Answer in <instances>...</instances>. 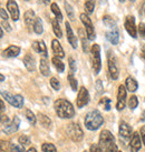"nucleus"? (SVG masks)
Here are the masks:
<instances>
[{"mask_svg":"<svg viewBox=\"0 0 145 152\" xmlns=\"http://www.w3.org/2000/svg\"><path fill=\"white\" fill-rule=\"evenodd\" d=\"M54 108L57 115L61 119H70L75 115L74 107L66 99H57L54 103Z\"/></svg>","mask_w":145,"mask_h":152,"instance_id":"obj_1","label":"nucleus"},{"mask_svg":"<svg viewBox=\"0 0 145 152\" xmlns=\"http://www.w3.org/2000/svg\"><path fill=\"white\" fill-rule=\"evenodd\" d=\"M104 123V118L102 117L98 110H93L86 114L85 117V126L90 131H95L99 129Z\"/></svg>","mask_w":145,"mask_h":152,"instance_id":"obj_2","label":"nucleus"},{"mask_svg":"<svg viewBox=\"0 0 145 152\" xmlns=\"http://www.w3.org/2000/svg\"><path fill=\"white\" fill-rule=\"evenodd\" d=\"M66 131H67L68 137L74 141V142H79V141H81L83 137H84V133H83L81 128L79 127V124L76 122H72V123H69V124H67Z\"/></svg>","mask_w":145,"mask_h":152,"instance_id":"obj_3","label":"nucleus"},{"mask_svg":"<svg viewBox=\"0 0 145 152\" xmlns=\"http://www.w3.org/2000/svg\"><path fill=\"white\" fill-rule=\"evenodd\" d=\"M90 53H92V64H93V69H94V73L98 75L102 68V60H101V47L98 45H93L92 49H90Z\"/></svg>","mask_w":145,"mask_h":152,"instance_id":"obj_4","label":"nucleus"},{"mask_svg":"<svg viewBox=\"0 0 145 152\" xmlns=\"http://www.w3.org/2000/svg\"><path fill=\"white\" fill-rule=\"evenodd\" d=\"M1 96H2V98L6 99V101L9 102V103L13 107H15V108L21 109L22 107H24V97L20 96V94L13 96V94H10L9 92L2 91V92H1Z\"/></svg>","mask_w":145,"mask_h":152,"instance_id":"obj_5","label":"nucleus"},{"mask_svg":"<svg viewBox=\"0 0 145 152\" xmlns=\"http://www.w3.org/2000/svg\"><path fill=\"white\" fill-rule=\"evenodd\" d=\"M79 18H81V22H83V25L85 27L86 34H87L88 39H90V40H94V39L96 38V34H95L94 26L92 23V20L90 19V17H88L86 13H81V16H79Z\"/></svg>","mask_w":145,"mask_h":152,"instance_id":"obj_6","label":"nucleus"},{"mask_svg":"<svg viewBox=\"0 0 145 152\" xmlns=\"http://www.w3.org/2000/svg\"><path fill=\"white\" fill-rule=\"evenodd\" d=\"M115 143V138L112 134L111 131L108 130H103L99 135V145L102 149H106L109 147L111 144Z\"/></svg>","mask_w":145,"mask_h":152,"instance_id":"obj_7","label":"nucleus"},{"mask_svg":"<svg viewBox=\"0 0 145 152\" xmlns=\"http://www.w3.org/2000/svg\"><path fill=\"white\" fill-rule=\"evenodd\" d=\"M107 62H108V70H109V75H111L112 79L117 80L118 79V68L116 64L115 57L111 51L108 52V56H107Z\"/></svg>","mask_w":145,"mask_h":152,"instance_id":"obj_8","label":"nucleus"},{"mask_svg":"<svg viewBox=\"0 0 145 152\" xmlns=\"http://www.w3.org/2000/svg\"><path fill=\"white\" fill-rule=\"evenodd\" d=\"M90 101V93H88V90L85 88V87H81L79 91H78V96H77L76 99V104L77 108H83L85 107Z\"/></svg>","mask_w":145,"mask_h":152,"instance_id":"obj_9","label":"nucleus"},{"mask_svg":"<svg viewBox=\"0 0 145 152\" xmlns=\"http://www.w3.org/2000/svg\"><path fill=\"white\" fill-rule=\"evenodd\" d=\"M125 102H126V89L123 85L118 87V92H117V102H116V109L118 111L125 108Z\"/></svg>","mask_w":145,"mask_h":152,"instance_id":"obj_10","label":"nucleus"},{"mask_svg":"<svg viewBox=\"0 0 145 152\" xmlns=\"http://www.w3.org/2000/svg\"><path fill=\"white\" fill-rule=\"evenodd\" d=\"M125 28L126 31L131 34V37L133 38H136L137 37V29L135 27V18L133 16H127L126 20H125Z\"/></svg>","mask_w":145,"mask_h":152,"instance_id":"obj_11","label":"nucleus"},{"mask_svg":"<svg viewBox=\"0 0 145 152\" xmlns=\"http://www.w3.org/2000/svg\"><path fill=\"white\" fill-rule=\"evenodd\" d=\"M19 126H20V119L18 118V117H15L8 126L2 128V132L6 133V134H13V133H15L19 129Z\"/></svg>","mask_w":145,"mask_h":152,"instance_id":"obj_12","label":"nucleus"},{"mask_svg":"<svg viewBox=\"0 0 145 152\" xmlns=\"http://www.w3.org/2000/svg\"><path fill=\"white\" fill-rule=\"evenodd\" d=\"M7 9L11 15L13 21H17L19 19V8H18V4L15 0H8L7 2Z\"/></svg>","mask_w":145,"mask_h":152,"instance_id":"obj_13","label":"nucleus"},{"mask_svg":"<svg viewBox=\"0 0 145 152\" xmlns=\"http://www.w3.org/2000/svg\"><path fill=\"white\" fill-rule=\"evenodd\" d=\"M65 26H66V32H67V39H68V42L70 43V46H72L74 49H76L77 45H78L77 37L75 36V34H74V31H72V27H70V25H69L68 22H66Z\"/></svg>","mask_w":145,"mask_h":152,"instance_id":"obj_14","label":"nucleus"},{"mask_svg":"<svg viewBox=\"0 0 145 152\" xmlns=\"http://www.w3.org/2000/svg\"><path fill=\"white\" fill-rule=\"evenodd\" d=\"M141 147H142L141 135L138 134V132H134L132 134V139H131V149H132V152L140 151Z\"/></svg>","mask_w":145,"mask_h":152,"instance_id":"obj_15","label":"nucleus"},{"mask_svg":"<svg viewBox=\"0 0 145 152\" xmlns=\"http://www.w3.org/2000/svg\"><path fill=\"white\" fill-rule=\"evenodd\" d=\"M120 135L121 138L124 139H129L131 138V133H132V128L129 127V124L126 123L125 121H122L120 123Z\"/></svg>","mask_w":145,"mask_h":152,"instance_id":"obj_16","label":"nucleus"},{"mask_svg":"<svg viewBox=\"0 0 145 152\" xmlns=\"http://www.w3.org/2000/svg\"><path fill=\"white\" fill-rule=\"evenodd\" d=\"M51 48H53L54 55H55L56 57H58V58H60V59L65 57L64 49H63V47L60 46L59 41H58L57 39H54V40L51 41Z\"/></svg>","mask_w":145,"mask_h":152,"instance_id":"obj_17","label":"nucleus"},{"mask_svg":"<svg viewBox=\"0 0 145 152\" xmlns=\"http://www.w3.org/2000/svg\"><path fill=\"white\" fill-rule=\"evenodd\" d=\"M20 53V48L17 46H9L6 50L2 51V56L6 58H15Z\"/></svg>","mask_w":145,"mask_h":152,"instance_id":"obj_18","label":"nucleus"},{"mask_svg":"<svg viewBox=\"0 0 145 152\" xmlns=\"http://www.w3.org/2000/svg\"><path fill=\"white\" fill-rule=\"evenodd\" d=\"M106 38L112 45H117L120 41V31H118V29L114 28L113 30L106 32Z\"/></svg>","mask_w":145,"mask_h":152,"instance_id":"obj_19","label":"nucleus"},{"mask_svg":"<svg viewBox=\"0 0 145 152\" xmlns=\"http://www.w3.org/2000/svg\"><path fill=\"white\" fill-rule=\"evenodd\" d=\"M33 48L36 52H38L40 55L44 56V58H47V48H46V45L44 41H34L33 42Z\"/></svg>","mask_w":145,"mask_h":152,"instance_id":"obj_20","label":"nucleus"},{"mask_svg":"<svg viewBox=\"0 0 145 152\" xmlns=\"http://www.w3.org/2000/svg\"><path fill=\"white\" fill-rule=\"evenodd\" d=\"M39 68H40V72H41L43 76H45V77L49 76L50 69H49V64H48V61H47V58H41V59H40Z\"/></svg>","mask_w":145,"mask_h":152,"instance_id":"obj_21","label":"nucleus"},{"mask_svg":"<svg viewBox=\"0 0 145 152\" xmlns=\"http://www.w3.org/2000/svg\"><path fill=\"white\" fill-rule=\"evenodd\" d=\"M24 64H25V67L27 68L28 71H35V69H36L35 59L30 55L25 56V58H24Z\"/></svg>","mask_w":145,"mask_h":152,"instance_id":"obj_22","label":"nucleus"},{"mask_svg":"<svg viewBox=\"0 0 145 152\" xmlns=\"http://www.w3.org/2000/svg\"><path fill=\"white\" fill-rule=\"evenodd\" d=\"M137 88H138L137 81L133 77H127V79H126V89L129 92H135Z\"/></svg>","mask_w":145,"mask_h":152,"instance_id":"obj_23","label":"nucleus"},{"mask_svg":"<svg viewBox=\"0 0 145 152\" xmlns=\"http://www.w3.org/2000/svg\"><path fill=\"white\" fill-rule=\"evenodd\" d=\"M38 120H39V122H40V124H41L44 128H46V129H50L51 128V120L48 118L47 115H45V114H43V113H39Z\"/></svg>","mask_w":145,"mask_h":152,"instance_id":"obj_24","label":"nucleus"},{"mask_svg":"<svg viewBox=\"0 0 145 152\" xmlns=\"http://www.w3.org/2000/svg\"><path fill=\"white\" fill-rule=\"evenodd\" d=\"M51 62H53V64H54V66H55V68H56V70L59 72V73L64 72L65 64H63V61L60 60V58H58V57H54V58L51 59Z\"/></svg>","mask_w":145,"mask_h":152,"instance_id":"obj_25","label":"nucleus"},{"mask_svg":"<svg viewBox=\"0 0 145 152\" xmlns=\"http://www.w3.org/2000/svg\"><path fill=\"white\" fill-rule=\"evenodd\" d=\"M24 17H25V22L27 26H31L33 23H35L36 18H35V12L33 10H27Z\"/></svg>","mask_w":145,"mask_h":152,"instance_id":"obj_26","label":"nucleus"},{"mask_svg":"<svg viewBox=\"0 0 145 152\" xmlns=\"http://www.w3.org/2000/svg\"><path fill=\"white\" fill-rule=\"evenodd\" d=\"M51 8V11H53V13L56 16V19L58 20V21H61L63 20V15H61V11L59 10V7H58V4H55V2H53L50 6Z\"/></svg>","mask_w":145,"mask_h":152,"instance_id":"obj_27","label":"nucleus"},{"mask_svg":"<svg viewBox=\"0 0 145 152\" xmlns=\"http://www.w3.org/2000/svg\"><path fill=\"white\" fill-rule=\"evenodd\" d=\"M51 25H53V30H54V32H55L56 36H57L58 38H61V37H63V31L60 29L58 20H57V19H53V20H51Z\"/></svg>","mask_w":145,"mask_h":152,"instance_id":"obj_28","label":"nucleus"},{"mask_svg":"<svg viewBox=\"0 0 145 152\" xmlns=\"http://www.w3.org/2000/svg\"><path fill=\"white\" fill-rule=\"evenodd\" d=\"M34 31L37 34H43L44 28H43V22H41V19H40V18H36V20H35Z\"/></svg>","mask_w":145,"mask_h":152,"instance_id":"obj_29","label":"nucleus"},{"mask_svg":"<svg viewBox=\"0 0 145 152\" xmlns=\"http://www.w3.org/2000/svg\"><path fill=\"white\" fill-rule=\"evenodd\" d=\"M25 114H26V118L28 120V122L31 124V126H35L36 124V121H37V117L33 113V111H30V110H26L25 111Z\"/></svg>","mask_w":145,"mask_h":152,"instance_id":"obj_30","label":"nucleus"},{"mask_svg":"<svg viewBox=\"0 0 145 152\" xmlns=\"http://www.w3.org/2000/svg\"><path fill=\"white\" fill-rule=\"evenodd\" d=\"M103 22H104V25L106 26L107 28H115L116 26V21L111 17V16H104L103 17Z\"/></svg>","mask_w":145,"mask_h":152,"instance_id":"obj_31","label":"nucleus"},{"mask_svg":"<svg viewBox=\"0 0 145 152\" xmlns=\"http://www.w3.org/2000/svg\"><path fill=\"white\" fill-rule=\"evenodd\" d=\"M94 8H95V1L94 0H87V1L85 2V10L88 15L93 13Z\"/></svg>","mask_w":145,"mask_h":152,"instance_id":"obj_32","label":"nucleus"},{"mask_svg":"<svg viewBox=\"0 0 145 152\" xmlns=\"http://www.w3.org/2000/svg\"><path fill=\"white\" fill-rule=\"evenodd\" d=\"M65 9H66V12H67V16H68V18L72 20V21H74L75 20V12H74V9H72V7L70 6L69 4H65Z\"/></svg>","mask_w":145,"mask_h":152,"instance_id":"obj_33","label":"nucleus"},{"mask_svg":"<svg viewBox=\"0 0 145 152\" xmlns=\"http://www.w3.org/2000/svg\"><path fill=\"white\" fill-rule=\"evenodd\" d=\"M68 81L69 83H70L72 91H77V86H78V83H77V80L75 79V77H74V73H72V72H69L68 75Z\"/></svg>","mask_w":145,"mask_h":152,"instance_id":"obj_34","label":"nucleus"},{"mask_svg":"<svg viewBox=\"0 0 145 152\" xmlns=\"http://www.w3.org/2000/svg\"><path fill=\"white\" fill-rule=\"evenodd\" d=\"M111 99L109 98H103V99H101V101H99V104H102V106H104V110L105 111H109L111 110Z\"/></svg>","mask_w":145,"mask_h":152,"instance_id":"obj_35","label":"nucleus"},{"mask_svg":"<svg viewBox=\"0 0 145 152\" xmlns=\"http://www.w3.org/2000/svg\"><path fill=\"white\" fill-rule=\"evenodd\" d=\"M137 106H138V100H137V97L136 96H132V97L129 98V100H128V107H129V109L134 110Z\"/></svg>","mask_w":145,"mask_h":152,"instance_id":"obj_36","label":"nucleus"},{"mask_svg":"<svg viewBox=\"0 0 145 152\" xmlns=\"http://www.w3.org/2000/svg\"><path fill=\"white\" fill-rule=\"evenodd\" d=\"M44 152H57L56 151V147L53 143H44L41 145Z\"/></svg>","mask_w":145,"mask_h":152,"instance_id":"obj_37","label":"nucleus"},{"mask_svg":"<svg viewBox=\"0 0 145 152\" xmlns=\"http://www.w3.org/2000/svg\"><path fill=\"white\" fill-rule=\"evenodd\" d=\"M10 152H25V147L21 145V144H13L11 143V147H10Z\"/></svg>","mask_w":145,"mask_h":152,"instance_id":"obj_38","label":"nucleus"},{"mask_svg":"<svg viewBox=\"0 0 145 152\" xmlns=\"http://www.w3.org/2000/svg\"><path fill=\"white\" fill-rule=\"evenodd\" d=\"M18 141H19V143L21 144V145H24V147L29 145L30 144V138L29 137H27V135H25V134L21 135V137H19Z\"/></svg>","mask_w":145,"mask_h":152,"instance_id":"obj_39","label":"nucleus"},{"mask_svg":"<svg viewBox=\"0 0 145 152\" xmlns=\"http://www.w3.org/2000/svg\"><path fill=\"white\" fill-rule=\"evenodd\" d=\"M50 86L53 87V89L54 90H56V91H58L60 89V83L59 81L57 80V78H55V77H53L50 79Z\"/></svg>","mask_w":145,"mask_h":152,"instance_id":"obj_40","label":"nucleus"},{"mask_svg":"<svg viewBox=\"0 0 145 152\" xmlns=\"http://www.w3.org/2000/svg\"><path fill=\"white\" fill-rule=\"evenodd\" d=\"M137 31H138V34H140V37L145 39V25L144 23H140V25H138Z\"/></svg>","mask_w":145,"mask_h":152,"instance_id":"obj_41","label":"nucleus"},{"mask_svg":"<svg viewBox=\"0 0 145 152\" xmlns=\"http://www.w3.org/2000/svg\"><path fill=\"white\" fill-rule=\"evenodd\" d=\"M10 147H11V143H10V142H4V141H1V150H2V151H9L10 152Z\"/></svg>","mask_w":145,"mask_h":152,"instance_id":"obj_42","label":"nucleus"},{"mask_svg":"<svg viewBox=\"0 0 145 152\" xmlns=\"http://www.w3.org/2000/svg\"><path fill=\"white\" fill-rule=\"evenodd\" d=\"M68 62H69V66H70V72H72V73H75V71H76V64H75V60L72 59V58H69Z\"/></svg>","mask_w":145,"mask_h":152,"instance_id":"obj_43","label":"nucleus"},{"mask_svg":"<svg viewBox=\"0 0 145 152\" xmlns=\"http://www.w3.org/2000/svg\"><path fill=\"white\" fill-rule=\"evenodd\" d=\"M105 152H118V150H117V145H116L115 143L111 144L109 147H107V148L105 149Z\"/></svg>","mask_w":145,"mask_h":152,"instance_id":"obj_44","label":"nucleus"},{"mask_svg":"<svg viewBox=\"0 0 145 152\" xmlns=\"http://www.w3.org/2000/svg\"><path fill=\"white\" fill-rule=\"evenodd\" d=\"M90 152H103V149L101 148L99 144H93L90 147Z\"/></svg>","mask_w":145,"mask_h":152,"instance_id":"obj_45","label":"nucleus"},{"mask_svg":"<svg viewBox=\"0 0 145 152\" xmlns=\"http://www.w3.org/2000/svg\"><path fill=\"white\" fill-rule=\"evenodd\" d=\"M1 27L7 31H11V27L8 23V20H1Z\"/></svg>","mask_w":145,"mask_h":152,"instance_id":"obj_46","label":"nucleus"},{"mask_svg":"<svg viewBox=\"0 0 145 152\" xmlns=\"http://www.w3.org/2000/svg\"><path fill=\"white\" fill-rule=\"evenodd\" d=\"M11 122V121H9V118L7 117V115H1V124L4 126V127H6V126H8L9 123Z\"/></svg>","mask_w":145,"mask_h":152,"instance_id":"obj_47","label":"nucleus"},{"mask_svg":"<svg viewBox=\"0 0 145 152\" xmlns=\"http://www.w3.org/2000/svg\"><path fill=\"white\" fill-rule=\"evenodd\" d=\"M0 16H1V20H8V15L4 8L0 9Z\"/></svg>","mask_w":145,"mask_h":152,"instance_id":"obj_48","label":"nucleus"},{"mask_svg":"<svg viewBox=\"0 0 145 152\" xmlns=\"http://www.w3.org/2000/svg\"><path fill=\"white\" fill-rule=\"evenodd\" d=\"M96 89H97L98 93L103 92V86H102V81L101 80H97V82H96Z\"/></svg>","mask_w":145,"mask_h":152,"instance_id":"obj_49","label":"nucleus"},{"mask_svg":"<svg viewBox=\"0 0 145 152\" xmlns=\"http://www.w3.org/2000/svg\"><path fill=\"white\" fill-rule=\"evenodd\" d=\"M141 138L143 140V143L145 144V126L141 128Z\"/></svg>","mask_w":145,"mask_h":152,"instance_id":"obj_50","label":"nucleus"},{"mask_svg":"<svg viewBox=\"0 0 145 152\" xmlns=\"http://www.w3.org/2000/svg\"><path fill=\"white\" fill-rule=\"evenodd\" d=\"M0 104H1V113H4V103L2 100H0Z\"/></svg>","mask_w":145,"mask_h":152,"instance_id":"obj_51","label":"nucleus"},{"mask_svg":"<svg viewBox=\"0 0 145 152\" xmlns=\"http://www.w3.org/2000/svg\"><path fill=\"white\" fill-rule=\"evenodd\" d=\"M26 152H37V150H36L35 148H30V149H28Z\"/></svg>","mask_w":145,"mask_h":152,"instance_id":"obj_52","label":"nucleus"},{"mask_svg":"<svg viewBox=\"0 0 145 152\" xmlns=\"http://www.w3.org/2000/svg\"><path fill=\"white\" fill-rule=\"evenodd\" d=\"M142 55H143V58H145V45L142 48Z\"/></svg>","mask_w":145,"mask_h":152,"instance_id":"obj_53","label":"nucleus"},{"mask_svg":"<svg viewBox=\"0 0 145 152\" xmlns=\"http://www.w3.org/2000/svg\"><path fill=\"white\" fill-rule=\"evenodd\" d=\"M41 1H43L45 4H50V0H41Z\"/></svg>","mask_w":145,"mask_h":152,"instance_id":"obj_54","label":"nucleus"},{"mask_svg":"<svg viewBox=\"0 0 145 152\" xmlns=\"http://www.w3.org/2000/svg\"><path fill=\"white\" fill-rule=\"evenodd\" d=\"M0 36H1V38L4 37V28H1V29H0Z\"/></svg>","mask_w":145,"mask_h":152,"instance_id":"obj_55","label":"nucleus"},{"mask_svg":"<svg viewBox=\"0 0 145 152\" xmlns=\"http://www.w3.org/2000/svg\"><path fill=\"white\" fill-rule=\"evenodd\" d=\"M0 79H1V82H4V75H1V76H0Z\"/></svg>","mask_w":145,"mask_h":152,"instance_id":"obj_56","label":"nucleus"},{"mask_svg":"<svg viewBox=\"0 0 145 152\" xmlns=\"http://www.w3.org/2000/svg\"><path fill=\"white\" fill-rule=\"evenodd\" d=\"M120 1H121V2H124V1H125V0H120Z\"/></svg>","mask_w":145,"mask_h":152,"instance_id":"obj_57","label":"nucleus"},{"mask_svg":"<svg viewBox=\"0 0 145 152\" xmlns=\"http://www.w3.org/2000/svg\"><path fill=\"white\" fill-rule=\"evenodd\" d=\"M129 1H132V2H134V1H135V0H129Z\"/></svg>","mask_w":145,"mask_h":152,"instance_id":"obj_58","label":"nucleus"},{"mask_svg":"<svg viewBox=\"0 0 145 152\" xmlns=\"http://www.w3.org/2000/svg\"><path fill=\"white\" fill-rule=\"evenodd\" d=\"M118 152H122V151H118Z\"/></svg>","mask_w":145,"mask_h":152,"instance_id":"obj_59","label":"nucleus"},{"mask_svg":"<svg viewBox=\"0 0 145 152\" xmlns=\"http://www.w3.org/2000/svg\"><path fill=\"white\" fill-rule=\"evenodd\" d=\"M84 152H87V151H84Z\"/></svg>","mask_w":145,"mask_h":152,"instance_id":"obj_60","label":"nucleus"}]
</instances>
